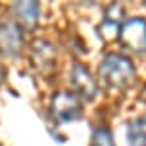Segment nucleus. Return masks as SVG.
I'll return each instance as SVG.
<instances>
[{
    "label": "nucleus",
    "mask_w": 146,
    "mask_h": 146,
    "mask_svg": "<svg viewBox=\"0 0 146 146\" xmlns=\"http://www.w3.org/2000/svg\"><path fill=\"white\" fill-rule=\"evenodd\" d=\"M100 78L107 88L113 90H125L136 80V70L131 62V58L125 55H107L101 60Z\"/></svg>",
    "instance_id": "nucleus-1"
},
{
    "label": "nucleus",
    "mask_w": 146,
    "mask_h": 146,
    "mask_svg": "<svg viewBox=\"0 0 146 146\" xmlns=\"http://www.w3.org/2000/svg\"><path fill=\"white\" fill-rule=\"evenodd\" d=\"M51 115L58 123H70L82 117V100L72 92H56L51 98Z\"/></svg>",
    "instance_id": "nucleus-2"
},
{
    "label": "nucleus",
    "mask_w": 146,
    "mask_h": 146,
    "mask_svg": "<svg viewBox=\"0 0 146 146\" xmlns=\"http://www.w3.org/2000/svg\"><path fill=\"white\" fill-rule=\"evenodd\" d=\"M119 39L127 49L135 53L146 51V20L144 18H131L121 25Z\"/></svg>",
    "instance_id": "nucleus-3"
},
{
    "label": "nucleus",
    "mask_w": 146,
    "mask_h": 146,
    "mask_svg": "<svg viewBox=\"0 0 146 146\" xmlns=\"http://www.w3.org/2000/svg\"><path fill=\"white\" fill-rule=\"evenodd\" d=\"M23 47V29L16 22L0 23V53L6 56L20 55Z\"/></svg>",
    "instance_id": "nucleus-4"
},
{
    "label": "nucleus",
    "mask_w": 146,
    "mask_h": 146,
    "mask_svg": "<svg viewBox=\"0 0 146 146\" xmlns=\"http://www.w3.org/2000/svg\"><path fill=\"white\" fill-rule=\"evenodd\" d=\"M72 86L76 90V96L80 100H94L98 96V82L92 76V72L82 64H74L72 68Z\"/></svg>",
    "instance_id": "nucleus-5"
},
{
    "label": "nucleus",
    "mask_w": 146,
    "mask_h": 146,
    "mask_svg": "<svg viewBox=\"0 0 146 146\" xmlns=\"http://www.w3.org/2000/svg\"><path fill=\"white\" fill-rule=\"evenodd\" d=\"M56 62L55 47L49 41H35L33 43V64L41 70H53Z\"/></svg>",
    "instance_id": "nucleus-6"
},
{
    "label": "nucleus",
    "mask_w": 146,
    "mask_h": 146,
    "mask_svg": "<svg viewBox=\"0 0 146 146\" xmlns=\"http://www.w3.org/2000/svg\"><path fill=\"white\" fill-rule=\"evenodd\" d=\"M14 12L18 16V25L20 27H25V29H33L37 25V20H39V4L37 2H16L14 6Z\"/></svg>",
    "instance_id": "nucleus-7"
},
{
    "label": "nucleus",
    "mask_w": 146,
    "mask_h": 146,
    "mask_svg": "<svg viewBox=\"0 0 146 146\" xmlns=\"http://www.w3.org/2000/svg\"><path fill=\"white\" fill-rule=\"evenodd\" d=\"M129 146H146V115H140L127 125Z\"/></svg>",
    "instance_id": "nucleus-8"
},
{
    "label": "nucleus",
    "mask_w": 146,
    "mask_h": 146,
    "mask_svg": "<svg viewBox=\"0 0 146 146\" xmlns=\"http://www.w3.org/2000/svg\"><path fill=\"white\" fill-rule=\"evenodd\" d=\"M119 29L121 25L115 22V20H105V22L100 25V37L105 41V43H111V41H117L119 39Z\"/></svg>",
    "instance_id": "nucleus-9"
},
{
    "label": "nucleus",
    "mask_w": 146,
    "mask_h": 146,
    "mask_svg": "<svg viewBox=\"0 0 146 146\" xmlns=\"http://www.w3.org/2000/svg\"><path fill=\"white\" fill-rule=\"evenodd\" d=\"M92 146H115L113 135L109 133V129H105V127L94 129V133H92Z\"/></svg>",
    "instance_id": "nucleus-10"
},
{
    "label": "nucleus",
    "mask_w": 146,
    "mask_h": 146,
    "mask_svg": "<svg viewBox=\"0 0 146 146\" xmlns=\"http://www.w3.org/2000/svg\"><path fill=\"white\" fill-rule=\"evenodd\" d=\"M2 78H4V68H2V64H0V82H2Z\"/></svg>",
    "instance_id": "nucleus-11"
}]
</instances>
